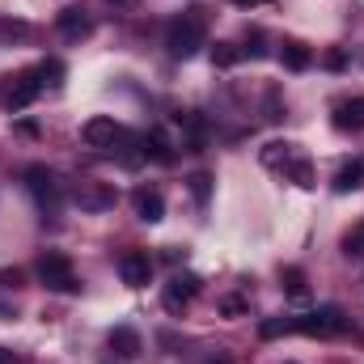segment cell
Instances as JSON below:
<instances>
[{"mask_svg": "<svg viewBox=\"0 0 364 364\" xmlns=\"http://www.w3.org/2000/svg\"><path fill=\"white\" fill-rule=\"evenodd\" d=\"M166 47L174 60H191L199 47H208V13L203 9H182L166 30Z\"/></svg>", "mask_w": 364, "mask_h": 364, "instance_id": "cell-1", "label": "cell"}, {"mask_svg": "<svg viewBox=\"0 0 364 364\" xmlns=\"http://www.w3.org/2000/svg\"><path fill=\"white\" fill-rule=\"evenodd\" d=\"M348 331V314L339 305H318L309 314L292 318V335H309V339H335Z\"/></svg>", "mask_w": 364, "mask_h": 364, "instance_id": "cell-2", "label": "cell"}, {"mask_svg": "<svg viewBox=\"0 0 364 364\" xmlns=\"http://www.w3.org/2000/svg\"><path fill=\"white\" fill-rule=\"evenodd\" d=\"M21 178H26V191L34 195V203H38L43 216H60V208H64V182H60L55 170H47V166H30Z\"/></svg>", "mask_w": 364, "mask_h": 364, "instance_id": "cell-3", "label": "cell"}, {"mask_svg": "<svg viewBox=\"0 0 364 364\" xmlns=\"http://www.w3.org/2000/svg\"><path fill=\"white\" fill-rule=\"evenodd\" d=\"M34 272H38V279H43L47 292H81L77 272H73V259L60 255V250H47V255L34 263Z\"/></svg>", "mask_w": 364, "mask_h": 364, "instance_id": "cell-4", "label": "cell"}, {"mask_svg": "<svg viewBox=\"0 0 364 364\" xmlns=\"http://www.w3.org/2000/svg\"><path fill=\"white\" fill-rule=\"evenodd\" d=\"M73 203H77L81 212H110V208L119 203V191H114L110 182L81 178L77 186H73Z\"/></svg>", "mask_w": 364, "mask_h": 364, "instance_id": "cell-5", "label": "cell"}, {"mask_svg": "<svg viewBox=\"0 0 364 364\" xmlns=\"http://www.w3.org/2000/svg\"><path fill=\"white\" fill-rule=\"evenodd\" d=\"M203 288V279L199 275H191V272H182V275H174L170 284H166V292H161V305L170 309V314H182L191 301H195V292Z\"/></svg>", "mask_w": 364, "mask_h": 364, "instance_id": "cell-6", "label": "cell"}, {"mask_svg": "<svg viewBox=\"0 0 364 364\" xmlns=\"http://www.w3.org/2000/svg\"><path fill=\"white\" fill-rule=\"evenodd\" d=\"M81 140H85L90 149H114V144L123 140V127H119L110 114H93L90 123L81 127Z\"/></svg>", "mask_w": 364, "mask_h": 364, "instance_id": "cell-7", "label": "cell"}, {"mask_svg": "<svg viewBox=\"0 0 364 364\" xmlns=\"http://www.w3.org/2000/svg\"><path fill=\"white\" fill-rule=\"evenodd\" d=\"M119 275H123L127 288H149V279H153V259H149L144 250H127V255L119 259Z\"/></svg>", "mask_w": 364, "mask_h": 364, "instance_id": "cell-8", "label": "cell"}, {"mask_svg": "<svg viewBox=\"0 0 364 364\" xmlns=\"http://www.w3.org/2000/svg\"><path fill=\"white\" fill-rule=\"evenodd\" d=\"M132 212H136L144 225H157V220L166 216V199H161V191H157V186H136V191H132Z\"/></svg>", "mask_w": 364, "mask_h": 364, "instance_id": "cell-9", "label": "cell"}, {"mask_svg": "<svg viewBox=\"0 0 364 364\" xmlns=\"http://www.w3.org/2000/svg\"><path fill=\"white\" fill-rule=\"evenodd\" d=\"M43 90H47V85H43V73H38V68L21 73V77L13 81V90H9V110H13V114H17V110H26V106H30Z\"/></svg>", "mask_w": 364, "mask_h": 364, "instance_id": "cell-10", "label": "cell"}, {"mask_svg": "<svg viewBox=\"0 0 364 364\" xmlns=\"http://www.w3.org/2000/svg\"><path fill=\"white\" fill-rule=\"evenodd\" d=\"M331 123H335L339 132H364V97L335 102V110H331Z\"/></svg>", "mask_w": 364, "mask_h": 364, "instance_id": "cell-11", "label": "cell"}, {"mask_svg": "<svg viewBox=\"0 0 364 364\" xmlns=\"http://www.w3.org/2000/svg\"><path fill=\"white\" fill-rule=\"evenodd\" d=\"M55 26H60V34H64L68 43H81V38H90L93 34V21L85 17V9H60Z\"/></svg>", "mask_w": 364, "mask_h": 364, "instance_id": "cell-12", "label": "cell"}, {"mask_svg": "<svg viewBox=\"0 0 364 364\" xmlns=\"http://www.w3.org/2000/svg\"><path fill=\"white\" fill-rule=\"evenodd\" d=\"M106 343H110V352H114L119 360H136V356L144 352V343H140V335H136L132 326H114V331L106 335Z\"/></svg>", "mask_w": 364, "mask_h": 364, "instance_id": "cell-13", "label": "cell"}, {"mask_svg": "<svg viewBox=\"0 0 364 364\" xmlns=\"http://www.w3.org/2000/svg\"><path fill=\"white\" fill-rule=\"evenodd\" d=\"M259 157H263V166H267V170H279V174H284V170H288V161H296V157H301V149H296V144H288V140H272Z\"/></svg>", "mask_w": 364, "mask_h": 364, "instance_id": "cell-14", "label": "cell"}, {"mask_svg": "<svg viewBox=\"0 0 364 364\" xmlns=\"http://www.w3.org/2000/svg\"><path fill=\"white\" fill-rule=\"evenodd\" d=\"M140 157H153V161L170 166V161H174V149H170V140H166L161 132H144V136H140Z\"/></svg>", "mask_w": 364, "mask_h": 364, "instance_id": "cell-15", "label": "cell"}, {"mask_svg": "<svg viewBox=\"0 0 364 364\" xmlns=\"http://www.w3.org/2000/svg\"><path fill=\"white\" fill-rule=\"evenodd\" d=\"M279 64H284L288 73H305V68L314 64V55H309L305 43H284V47H279Z\"/></svg>", "mask_w": 364, "mask_h": 364, "instance_id": "cell-16", "label": "cell"}, {"mask_svg": "<svg viewBox=\"0 0 364 364\" xmlns=\"http://www.w3.org/2000/svg\"><path fill=\"white\" fill-rule=\"evenodd\" d=\"M364 186V161H343L339 174H335V191L348 195V191H360Z\"/></svg>", "mask_w": 364, "mask_h": 364, "instance_id": "cell-17", "label": "cell"}, {"mask_svg": "<svg viewBox=\"0 0 364 364\" xmlns=\"http://www.w3.org/2000/svg\"><path fill=\"white\" fill-rule=\"evenodd\" d=\"M284 178H288V182H296V186H314V161H309V157L301 153L296 161H288Z\"/></svg>", "mask_w": 364, "mask_h": 364, "instance_id": "cell-18", "label": "cell"}, {"mask_svg": "<svg viewBox=\"0 0 364 364\" xmlns=\"http://www.w3.org/2000/svg\"><path fill=\"white\" fill-rule=\"evenodd\" d=\"M30 34V26L21 21V17H0V47H13V43H21Z\"/></svg>", "mask_w": 364, "mask_h": 364, "instance_id": "cell-19", "label": "cell"}, {"mask_svg": "<svg viewBox=\"0 0 364 364\" xmlns=\"http://www.w3.org/2000/svg\"><path fill=\"white\" fill-rule=\"evenodd\" d=\"M182 127H186V140H191V149L199 153V149H203V140H208V127H203V119H199V114H182Z\"/></svg>", "mask_w": 364, "mask_h": 364, "instance_id": "cell-20", "label": "cell"}, {"mask_svg": "<svg viewBox=\"0 0 364 364\" xmlns=\"http://www.w3.org/2000/svg\"><path fill=\"white\" fill-rule=\"evenodd\" d=\"M343 255H348V259H360L364 255V220H356V225L343 233Z\"/></svg>", "mask_w": 364, "mask_h": 364, "instance_id": "cell-21", "label": "cell"}, {"mask_svg": "<svg viewBox=\"0 0 364 364\" xmlns=\"http://www.w3.org/2000/svg\"><path fill=\"white\" fill-rule=\"evenodd\" d=\"M237 60H242V47H233V43H216L212 47V64L216 68H233Z\"/></svg>", "mask_w": 364, "mask_h": 364, "instance_id": "cell-22", "label": "cell"}, {"mask_svg": "<svg viewBox=\"0 0 364 364\" xmlns=\"http://www.w3.org/2000/svg\"><path fill=\"white\" fill-rule=\"evenodd\" d=\"M259 335H263V339H279V335H292V318L284 314V318H267V322H259Z\"/></svg>", "mask_w": 364, "mask_h": 364, "instance_id": "cell-23", "label": "cell"}, {"mask_svg": "<svg viewBox=\"0 0 364 364\" xmlns=\"http://www.w3.org/2000/svg\"><path fill=\"white\" fill-rule=\"evenodd\" d=\"M279 279H284L288 296H305V272H301V267H284V272H279Z\"/></svg>", "mask_w": 364, "mask_h": 364, "instance_id": "cell-24", "label": "cell"}, {"mask_svg": "<svg viewBox=\"0 0 364 364\" xmlns=\"http://www.w3.org/2000/svg\"><path fill=\"white\" fill-rule=\"evenodd\" d=\"M191 195H195L199 208H208V199H212V178H208V174H191Z\"/></svg>", "mask_w": 364, "mask_h": 364, "instance_id": "cell-25", "label": "cell"}, {"mask_svg": "<svg viewBox=\"0 0 364 364\" xmlns=\"http://www.w3.org/2000/svg\"><path fill=\"white\" fill-rule=\"evenodd\" d=\"M267 119H272V123H275V119H284V106H279V93H267Z\"/></svg>", "mask_w": 364, "mask_h": 364, "instance_id": "cell-26", "label": "cell"}, {"mask_svg": "<svg viewBox=\"0 0 364 364\" xmlns=\"http://www.w3.org/2000/svg\"><path fill=\"white\" fill-rule=\"evenodd\" d=\"M220 309H225V318H237V314H246V301H237V296H229V301H225Z\"/></svg>", "mask_w": 364, "mask_h": 364, "instance_id": "cell-27", "label": "cell"}, {"mask_svg": "<svg viewBox=\"0 0 364 364\" xmlns=\"http://www.w3.org/2000/svg\"><path fill=\"white\" fill-rule=\"evenodd\" d=\"M0 284H4V288H17V284H21V272H9V267H4V272H0Z\"/></svg>", "mask_w": 364, "mask_h": 364, "instance_id": "cell-28", "label": "cell"}, {"mask_svg": "<svg viewBox=\"0 0 364 364\" xmlns=\"http://www.w3.org/2000/svg\"><path fill=\"white\" fill-rule=\"evenodd\" d=\"M326 64H331V68H343V64H348V55H343V51H331V55H326Z\"/></svg>", "mask_w": 364, "mask_h": 364, "instance_id": "cell-29", "label": "cell"}, {"mask_svg": "<svg viewBox=\"0 0 364 364\" xmlns=\"http://www.w3.org/2000/svg\"><path fill=\"white\" fill-rule=\"evenodd\" d=\"M237 9H255V4H267V0H233Z\"/></svg>", "mask_w": 364, "mask_h": 364, "instance_id": "cell-30", "label": "cell"}, {"mask_svg": "<svg viewBox=\"0 0 364 364\" xmlns=\"http://www.w3.org/2000/svg\"><path fill=\"white\" fill-rule=\"evenodd\" d=\"M203 364H233V360H229V356H208Z\"/></svg>", "mask_w": 364, "mask_h": 364, "instance_id": "cell-31", "label": "cell"}, {"mask_svg": "<svg viewBox=\"0 0 364 364\" xmlns=\"http://www.w3.org/2000/svg\"><path fill=\"white\" fill-rule=\"evenodd\" d=\"M0 364H13V356H9V352H4V348H0Z\"/></svg>", "mask_w": 364, "mask_h": 364, "instance_id": "cell-32", "label": "cell"}, {"mask_svg": "<svg viewBox=\"0 0 364 364\" xmlns=\"http://www.w3.org/2000/svg\"><path fill=\"white\" fill-rule=\"evenodd\" d=\"M119 4H127V0H119Z\"/></svg>", "mask_w": 364, "mask_h": 364, "instance_id": "cell-33", "label": "cell"}, {"mask_svg": "<svg viewBox=\"0 0 364 364\" xmlns=\"http://www.w3.org/2000/svg\"><path fill=\"white\" fill-rule=\"evenodd\" d=\"M288 364H296V360H288Z\"/></svg>", "mask_w": 364, "mask_h": 364, "instance_id": "cell-34", "label": "cell"}]
</instances>
